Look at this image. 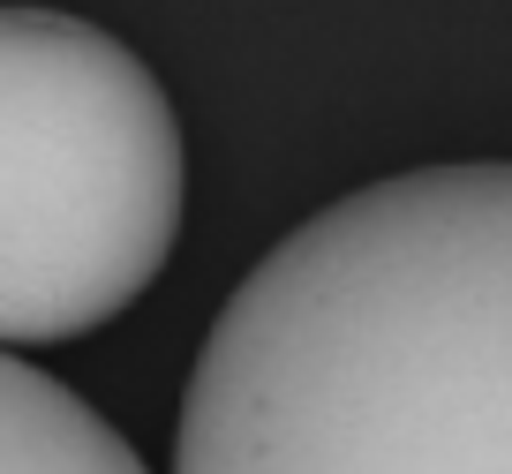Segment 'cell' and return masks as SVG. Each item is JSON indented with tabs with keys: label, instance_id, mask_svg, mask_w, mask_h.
<instances>
[{
	"label": "cell",
	"instance_id": "1",
	"mask_svg": "<svg viewBox=\"0 0 512 474\" xmlns=\"http://www.w3.org/2000/svg\"><path fill=\"white\" fill-rule=\"evenodd\" d=\"M174 474H512V166L294 226L196 354Z\"/></svg>",
	"mask_w": 512,
	"mask_h": 474
},
{
	"label": "cell",
	"instance_id": "2",
	"mask_svg": "<svg viewBox=\"0 0 512 474\" xmlns=\"http://www.w3.org/2000/svg\"><path fill=\"white\" fill-rule=\"evenodd\" d=\"M181 241V121L113 31L0 8V354L128 309Z\"/></svg>",
	"mask_w": 512,
	"mask_h": 474
},
{
	"label": "cell",
	"instance_id": "3",
	"mask_svg": "<svg viewBox=\"0 0 512 474\" xmlns=\"http://www.w3.org/2000/svg\"><path fill=\"white\" fill-rule=\"evenodd\" d=\"M0 474H151L136 444L61 377L0 354Z\"/></svg>",
	"mask_w": 512,
	"mask_h": 474
}]
</instances>
